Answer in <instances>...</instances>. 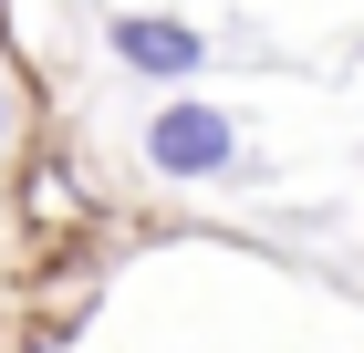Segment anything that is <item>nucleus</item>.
I'll return each mask as SVG.
<instances>
[{"label":"nucleus","mask_w":364,"mask_h":353,"mask_svg":"<svg viewBox=\"0 0 364 353\" xmlns=\"http://www.w3.org/2000/svg\"><path fill=\"white\" fill-rule=\"evenodd\" d=\"M146 156L167 166V177H219L229 166V114L219 104H167L146 125Z\"/></svg>","instance_id":"nucleus-1"},{"label":"nucleus","mask_w":364,"mask_h":353,"mask_svg":"<svg viewBox=\"0 0 364 353\" xmlns=\"http://www.w3.org/2000/svg\"><path fill=\"white\" fill-rule=\"evenodd\" d=\"M114 53H125V63H136V73H198V63H208V42H198V31L188 21H146V11H136V21H114Z\"/></svg>","instance_id":"nucleus-2"}]
</instances>
